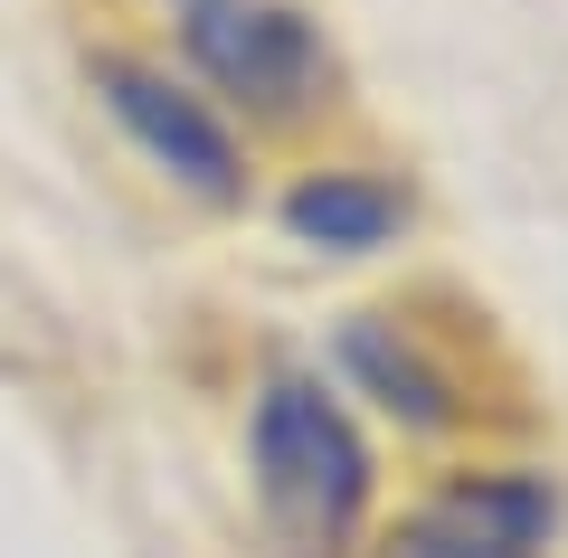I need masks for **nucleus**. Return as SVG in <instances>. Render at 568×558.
<instances>
[{"instance_id":"1","label":"nucleus","mask_w":568,"mask_h":558,"mask_svg":"<svg viewBox=\"0 0 568 558\" xmlns=\"http://www.w3.org/2000/svg\"><path fill=\"white\" fill-rule=\"evenodd\" d=\"M256 501L284 558H342L369 511V445L323 379H275L256 398Z\"/></svg>"},{"instance_id":"2","label":"nucleus","mask_w":568,"mask_h":558,"mask_svg":"<svg viewBox=\"0 0 568 558\" xmlns=\"http://www.w3.org/2000/svg\"><path fill=\"white\" fill-rule=\"evenodd\" d=\"M190 58H200V77L219 95L256 104V114H294L323 85V39L284 0H209V10H190Z\"/></svg>"},{"instance_id":"3","label":"nucleus","mask_w":568,"mask_h":558,"mask_svg":"<svg viewBox=\"0 0 568 558\" xmlns=\"http://www.w3.org/2000/svg\"><path fill=\"white\" fill-rule=\"evenodd\" d=\"M549 530H559V493L540 474H465L426 493L379 558H540Z\"/></svg>"},{"instance_id":"4","label":"nucleus","mask_w":568,"mask_h":558,"mask_svg":"<svg viewBox=\"0 0 568 558\" xmlns=\"http://www.w3.org/2000/svg\"><path fill=\"white\" fill-rule=\"evenodd\" d=\"M104 104H114V123L142 142V152L162 161L171 180H190L200 200H237L246 180H237V142H227V123L209 114L190 85L152 77V67L133 58H104Z\"/></svg>"},{"instance_id":"5","label":"nucleus","mask_w":568,"mask_h":558,"mask_svg":"<svg viewBox=\"0 0 568 558\" xmlns=\"http://www.w3.org/2000/svg\"><path fill=\"white\" fill-rule=\"evenodd\" d=\"M284 227L304 246H332V256H361V246H379L388 227H398V190L388 180H351V171H323L304 180L294 200H284Z\"/></svg>"},{"instance_id":"6","label":"nucleus","mask_w":568,"mask_h":558,"mask_svg":"<svg viewBox=\"0 0 568 558\" xmlns=\"http://www.w3.org/2000/svg\"><path fill=\"white\" fill-rule=\"evenodd\" d=\"M342 359H351V379H361L379 407H398V417H417V426H446L455 417L446 369H436L417 341H388V322H361V332L342 341Z\"/></svg>"},{"instance_id":"7","label":"nucleus","mask_w":568,"mask_h":558,"mask_svg":"<svg viewBox=\"0 0 568 558\" xmlns=\"http://www.w3.org/2000/svg\"><path fill=\"white\" fill-rule=\"evenodd\" d=\"M190 10H209V0H190Z\"/></svg>"}]
</instances>
